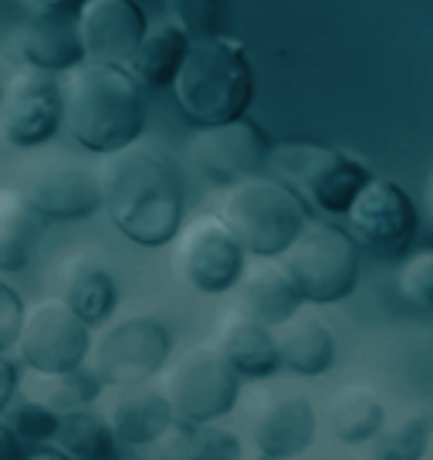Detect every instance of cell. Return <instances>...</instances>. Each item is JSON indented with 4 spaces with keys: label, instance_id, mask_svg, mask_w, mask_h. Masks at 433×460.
I'll list each match as a JSON object with an SVG mask.
<instances>
[{
    "label": "cell",
    "instance_id": "obj_1",
    "mask_svg": "<svg viewBox=\"0 0 433 460\" xmlns=\"http://www.w3.org/2000/svg\"><path fill=\"white\" fill-rule=\"evenodd\" d=\"M102 210L139 247L173 244L183 227V176L159 146L129 143L109 153L99 170Z\"/></svg>",
    "mask_w": 433,
    "mask_h": 460
},
{
    "label": "cell",
    "instance_id": "obj_2",
    "mask_svg": "<svg viewBox=\"0 0 433 460\" xmlns=\"http://www.w3.org/2000/svg\"><path fill=\"white\" fill-rule=\"evenodd\" d=\"M61 126L82 149L109 156L143 136V85L126 65L78 61L61 85Z\"/></svg>",
    "mask_w": 433,
    "mask_h": 460
},
{
    "label": "cell",
    "instance_id": "obj_3",
    "mask_svg": "<svg viewBox=\"0 0 433 460\" xmlns=\"http://www.w3.org/2000/svg\"><path fill=\"white\" fill-rule=\"evenodd\" d=\"M170 88L193 126H216L247 115L254 102V68L244 44L227 34L193 38Z\"/></svg>",
    "mask_w": 433,
    "mask_h": 460
},
{
    "label": "cell",
    "instance_id": "obj_4",
    "mask_svg": "<svg viewBox=\"0 0 433 460\" xmlns=\"http://www.w3.org/2000/svg\"><path fill=\"white\" fill-rule=\"evenodd\" d=\"M216 217L231 227V234L251 258L271 261L308 224V207L278 176L254 172V176H244L231 187H224Z\"/></svg>",
    "mask_w": 433,
    "mask_h": 460
},
{
    "label": "cell",
    "instance_id": "obj_5",
    "mask_svg": "<svg viewBox=\"0 0 433 460\" xmlns=\"http://www.w3.org/2000/svg\"><path fill=\"white\" fill-rule=\"evenodd\" d=\"M275 261L291 278V285L298 288L302 302L335 305L349 298L359 285L356 237L335 224H305Z\"/></svg>",
    "mask_w": 433,
    "mask_h": 460
},
{
    "label": "cell",
    "instance_id": "obj_6",
    "mask_svg": "<svg viewBox=\"0 0 433 460\" xmlns=\"http://www.w3.org/2000/svg\"><path fill=\"white\" fill-rule=\"evenodd\" d=\"M268 170L322 214H346L352 197L369 180V170L359 159H352L335 146L308 143V139L271 143Z\"/></svg>",
    "mask_w": 433,
    "mask_h": 460
},
{
    "label": "cell",
    "instance_id": "obj_7",
    "mask_svg": "<svg viewBox=\"0 0 433 460\" xmlns=\"http://www.w3.org/2000/svg\"><path fill=\"white\" fill-rule=\"evenodd\" d=\"M173 352V332L166 322L149 315H132L105 325L92 335L88 366L102 379V386H139L163 373Z\"/></svg>",
    "mask_w": 433,
    "mask_h": 460
},
{
    "label": "cell",
    "instance_id": "obj_8",
    "mask_svg": "<svg viewBox=\"0 0 433 460\" xmlns=\"http://www.w3.org/2000/svg\"><path fill=\"white\" fill-rule=\"evenodd\" d=\"M176 420L216 423L227 417L241 396V376L224 362L214 345H200L183 352L173 366H163L159 389Z\"/></svg>",
    "mask_w": 433,
    "mask_h": 460
},
{
    "label": "cell",
    "instance_id": "obj_9",
    "mask_svg": "<svg viewBox=\"0 0 433 460\" xmlns=\"http://www.w3.org/2000/svg\"><path fill=\"white\" fill-rule=\"evenodd\" d=\"M173 268L200 295H227L247 268V251L216 214H200L176 230Z\"/></svg>",
    "mask_w": 433,
    "mask_h": 460
},
{
    "label": "cell",
    "instance_id": "obj_10",
    "mask_svg": "<svg viewBox=\"0 0 433 460\" xmlns=\"http://www.w3.org/2000/svg\"><path fill=\"white\" fill-rule=\"evenodd\" d=\"M268 153H271V139L247 115L216 122V126H197V136L187 146L190 163L214 187H231L244 176L264 172Z\"/></svg>",
    "mask_w": 433,
    "mask_h": 460
},
{
    "label": "cell",
    "instance_id": "obj_11",
    "mask_svg": "<svg viewBox=\"0 0 433 460\" xmlns=\"http://www.w3.org/2000/svg\"><path fill=\"white\" fill-rule=\"evenodd\" d=\"M92 325H85L65 302H38L24 308V322L17 332V356L24 369L58 373L88 359Z\"/></svg>",
    "mask_w": 433,
    "mask_h": 460
},
{
    "label": "cell",
    "instance_id": "obj_12",
    "mask_svg": "<svg viewBox=\"0 0 433 460\" xmlns=\"http://www.w3.org/2000/svg\"><path fill=\"white\" fill-rule=\"evenodd\" d=\"M342 217L352 237L376 254H403L417 237V207L393 180L369 176Z\"/></svg>",
    "mask_w": 433,
    "mask_h": 460
},
{
    "label": "cell",
    "instance_id": "obj_13",
    "mask_svg": "<svg viewBox=\"0 0 433 460\" xmlns=\"http://www.w3.org/2000/svg\"><path fill=\"white\" fill-rule=\"evenodd\" d=\"M61 129V85L48 72H14L0 105V136L14 149H41Z\"/></svg>",
    "mask_w": 433,
    "mask_h": 460
},
{
    "label": "cell",
    "instance_id": "obj_14",
    "mask_svg": "<svg viewBox=\"0 0 433 460\" xmlns=\"http://www.w3.org/2000/svg\"><path fill=\"white\" fill-rule=\"evenodd\" d=\"M21 190L44 220H88L95 210H102L99 172L72 156H51L38 163Z\"/></svg>",
    "mask_w": 433,
    "mask_h": 460
},
{
    "label": "cell",
    "instance_id": "obj_15",
    "mask_svg": "<svg viewBox=\"0 0 433 460\" xmlns=\"http://www.w3.org/2000/svg\"><path fill=\"white\" fill-rule=\"evenodd\" d=\"M85 61L129 65L146 31V14L136 0H82L75 11Z\"/></svg>",
    "mask_w": 433,
    "mask_h": 460
},
{
    "label": "cell",
    "instance_id": "obj_16",
    "mask_svg": "<svg viewBox=\"0 0 433 460\" xmlns=\"http://www.w3.org/2000/svg\"><path fill=\"white\" fill-rule=\"evenodd\" d=\"M315 410L305 396H278L251 420V440L261 457H298L315 440Z\"/></svg>",
    "mask_w": 433,
    "mask_h": 460
},
{
    "label": "cell",
    "instance_id": "obj_17",
    "mask_svg": "<svg viewBox=\"0 0 433 460\" xmlns=\"http://www.w3.org/2000/svg\"><path fill=\"white\" fill-rule=\"evenodd\" d=\"M17 51L31 68L48 75H65L78 61H85L75 14H31L21 24Z\"/></svg>",
    "mask_w": 433,
    "mask_h": 460
},
{
    "label": "cell",
    "instance_id": "obj_18",
    "mask_svg": "<svg viewBox=\"0 0 433 460\" xmlns=\"http://www.w3.org/2000/svg\"><path fill=\"white\" fill-rule=\"evenodd\" d=\"M214 349L241 379H268L275 369H281L275 349V329L241 315L237 308H231L220 318Z\"/></svg>",
    "mask_w": 433,
    "mask_h": 460
},
{
    "label": "cell",
    "instance_id": "obj_19",
    "mask_svg": "<svg viewBox=\"0 0 433 460\" xmlns=\"http://www.w3.org/2000/svg\"><path fill=\"white\" fill-rule=\"evenodd\" d=\"M105 423L116 437V444L126 447H156V440L173 423V410L163 393L139 386H119V396L112 400Z\"/></svg>",
    "mask_w": 433,
    "mask_h": 460
},
{
    "label": "cell",
    "instance_id": "obj_20",
    "mask_svg": "<svg viewBox=\"0 0 433 460\" xmlns=\"http://www.w3.org/2000/svg\"><path fill=\"white\" fill-rule=\"evenodd\" d=\"M275 261V258H271ZM237 298L234 308L241 315L254 318L261 325H281L285 318H291L302 308V295L291 285V278L281 271V264H264V268H244L241 281L234 285Z\"/></svg>",
    "mask_w": 433,
    "mask_h": 460
},
{
    "label": "cell",
    "instance_id": "obj_21",
    "mask_svg": "<svg viewBox=\"0 0 433 460\" xmlns=\"http://www.w3.org/2000/svg\"><path fill=\"white\" fill-rule=\"evenodd\" d=\"M187 48H190V34L176 21L146 24L143 38L136 44V51H132L126 68H129L132 78L143 88H166L173 85Z\"/></svg>",
    "mask_w": 433,
    "mask_h": 460
},
{
    "label": "cell",
    "instance_id": "obj_22",
    "mask_svg": "<svg viewBox=\"0 0 433 460\" xmlns=\"http://www.w3.org/2000/svg\"><path fill=\"white\" fill-rule=\"evenodd\" d=\"M278 366L298 376H322L335 362V339L318 318H302L298 312L275 325Z\"/></svg>",
    "mask_w": 433,
    "mask_h": 460
},
{
    "label": "cell",
    "instance_id": "obj_23",
    "mask_svg": "<svg viewBox=\"0 0 433 460\" xmlns=\"http://www.w3.org/2000/svg\"><path fill=\"white\" fill-rule=\"evenodd\" d=\"M44 217L31 207L21 187L0 183V271L28 268L41 244Z\"/></svg>",
    "mask_w": 433,
    "mask_h": 460
},
{
    "label": "cell",
    "instance_id": "obj_24",
    "mask_svg": "<svg viewBox=\"0 0 433 460\" xmlns=\"http://www.w3.org/2000/svg\"><path fill=\"white\" fill-rule=\"evenodd\" d=\"M102 379L92 373V366H72V369H58V373H38V369H24L17 376V393L28 400L41 402L55 413H68V410H82L102 396Z\"/></svg>",
    "mask_w": 433,
    "mask_h": 460
},
{
    "label": "cell",
    "instance_id": "obj_25",
    "mask_svg": "<svg viewBox=\"0 0 433 460\" xmlns=\"http://www.w3.org/2000/svg\"><path fill=\"white\" fill-rule=\"evenodd\" d=\"M325 420H329V430L335 433V440H342V444H366L386 423V406H383V396L373 386H362V383L352 386L349 383V386L335 389L332 396H329Z\"/></svg>",
    "mask_w": 433,
    "mask_h": 460
},
{
    "label": "cell",
    "instance_id": "obj_26",
    "mask_svg": "<svg viewBox=\"0 0 433 460\" xmlns=\"http://www.w3.org/2000/svg\"><path fill=\"white\" fill-rule=\"evenodd\" d=\"M61 302L68 305L85 325H102V322H109V315L116 312L119 285L105 264L82 261V264H75L72 271H68V278H65Z\"/></svg>",
    "mask_w": 433,
    "mask_h": 460
},
{
    "label": "cell",
    "instance_id": "obj_27",
    "mask_svg": "<svg viewBox=\"0 0 433 460\" xmlns=\"http://www.w3.org/2000/svg\"><path fill=\"white\" fill-rule=\"evenodd\" d=\"M163 457L176 460H231L241 457V440L231 430H220L214 423H193V420H176L166 427V433L156 440Z\"/></svg>",
    "mask_w": 433,
    "mask_h": 460
},
{
    "label": "cell",
    "instance_id": "obj_28",
    "mask_svg": "<svg viewBox=\"0 0 433 460\" xmlns=\"http://www.w3.org/2000/svg\"><path fill=\"white\" fill-rule=\"evenodd\" d=\"M55 444L65 450V457L78 460H109L116 457V437L109 430L105 417H99L95 410H68L58 413V427H55Z\"/></svg>",
    "mask_w": 433,
    "mask_h": 460
},
{
    "label": "cell",
    "instance_id": "obj_29",
    "mask_svg": "<svg viewBox=\"0 0 433 460\" xmlns=\"http://www.w3.org/2000/svg\"><path fill=\"white\" fill-rule=\"evenodd\" d=\"M433 423L423 413H410V417L396 420V423H383L376 437H369V457L379 460H417L427 454L430 444Z\"/></svg>",
    "mask_w": 433,
    "mask_h": 460
},
{
    "label": "cell",
    "instance_id": "obj_30",
    "mask_svg": "<svg viewBox=\"0 0 433 460\" xmlns=\"http://www.w3.org/2000/svg\"><path fill=\"white\" fill-rule=\"evenodd\" d=\"M170 21L193 38H214L227 28V0H170Z\"/></svg>",
    "mask_w": 433,
    "mask_h": 460
},
{
    "label": "cell",
    "instance_id": "obj_31",
    "mask_svg": "<svg viewBox=\"0 0 433 460\" xmlns=\"http://www.w3.org/2000/svg\"><path fill=\"white\" fill-rule=\"evenodd\" d=\"M4 423L11 427L17 440H28V444H41V440H51L55 437V427H58V413L48 410L41 402L21 396V402L7 406L4 410Z\"/></svg>",
    "mask_w": 433,
    "mask_h": 460
},
{
    "label": "cell",
    "instance_id": "obj_32",
    "mask_svg": "<svg viewBox=\"0 0 433 460\" xmlns=\"http://www.w3.org/2000/svg\"><path fill=\"white\" fill-rule=\"evenodd\" d=\"M396 288H400V295H403L410 305L430 308L433 312V247L413 251V254L400 264Z\"/></svg>",
    "mask_w": 433,
    "mask_h": 460
},
{
    "label": "cell",
    "instance_id": "obj_33",
    "mask_svg": "<svg viewBox=\"0 0 433 460\" xmlns=\"http://www.w3.org/2000/svg\"><path fill=\"white\" fill-rule=\"evenodd\" d=\"M24 308H28V305L21 298V291L0 278V352L14 349L21 322H24Z\"/></svg>",
    "mask_w": 433,
    "mask_h": 460
},
{
    "label": "cell",
    "instance_id": "obj_34",
    "mask_svg": "<svg viewBox=\"0 0 433 460\" xmlns=\"http://www.w3.org/2000/svg\"><path fill=\"white\" fill-rule=\"evenodd\" d=\"M17 376H21V369H17L14 362L7 359L4 352H0V413L14 402V393H17Z\"/></svg>",
    "mask_w": 433,
    "mask_h": 460
},
{
    "label": "cell",
    "instance_id": "obj_35",
    "mask_svg": "<svg viewBox=\"0 0 433 460\" xmlns=\"http://www.w3.org/2000/svg\"><path fill=\"white\" fill-rule=\"evenodd\" d=\"M31 14H75L82 0H21Z\"/></svg>",
    "mask_w": 433,
    "mask_h": 460
},
{
    "label": "cell",
    "instance_id": "obj_36",
    "mask_svg": "<svg viewBox=\"0 0 433 460\" xmlns=\"http://www.w3.org/2000/svg\"><path fill=\"white\" fill-rule=\"evenodd\" d=\"M24 454L21 450V440H17L14 433H11V427L0 420V460H17Z\"/></svg>",
    "mask_w": 433,
    "mask_h": 460
},
{
    "label": "cell",
    "instance_id": "obj_37",
    "mask_svg": "<svg viewBox=\"0 0 433 460\" xmlns=\"http://www.w3.org/2000/svg\"><path fill=\"white\" fill-rule=\"evenodd\" d=\"M11 78H14V65H11V58L0 51V105H4V99H7Z\"/></svg>",
    "mask_w": 433,
    "mask_h": 460
},
{
    "label": "cell",
    "instance_id": "obj_38",
    "mask_svg": "<svg viewBox=\"0 0 433 460\" xmlns=\"http://www.w3.org/2000/svg\"><path fill=\"white\" fill-rule=\"evenodd\" d=\"M427 207H430V217H433V187H430V193H427Z\"/></svg>",
    "mask_w": 433,
    "mask_h": 460
},
{
    "label": "cell",
    "instance_id": "obj_39",
    "mask_svg": "<svg viewBox=\"0 0 433 460\" xmlns=\"http://www.w3.org/2000/svg\"><path fill=\"white\" fill-rule=\"evenodd\" d=\"M427 454H433V433H430V444H427Z\"/></svg>",
    "mask_w": 433,
    "mask_h": 460
}]
</instances>
